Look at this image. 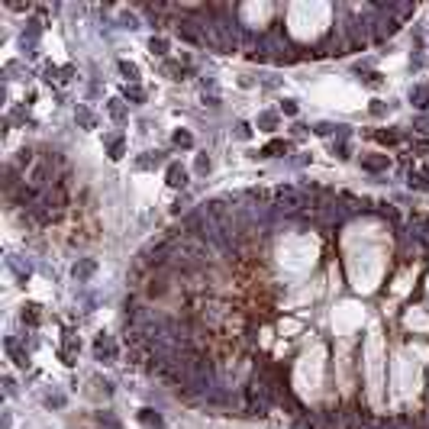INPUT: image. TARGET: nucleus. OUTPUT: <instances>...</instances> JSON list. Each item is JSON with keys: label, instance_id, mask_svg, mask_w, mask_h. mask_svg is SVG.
Returning <instances> with one entry per match:
<instances>
[{"label": "nucleus", "instance_id": "28", "mask_svg": "<svg viewBox=\"0 0 429 429\" xmlns=\"http://www.w3.org/2000/svg\"><path fill=\"white\" fill-rule=\"evenodd\" d=\"M371 113H374V116H384V103L374 100V103H371Z\"/></svg>", "mask_w": 429, "mask_h": 429}, {"label": "nucleus", "instance_id": "7", "mask_svg": "<svg viewBox=\"0 0 429 429\" xmlns=\"http://www.w3.org/2000/svg\"><path fill=\"white\" fill-rule=\"evenodd\" d=\"M284 152H287V142H284V139H275V142H268L258 155H261V159H278V155H284Z\"/></svg>", "mask_w": 429, "mask_h": 429}, {"label": "nucleus", "instance_id": "27", "mask_svg": "<svg viewBox=\"0 0 429 429\" xmlns=\"http://www.w3.org/2000/svg\"><path fill=\"white\" fill-rule=\"evenodd\" d=\"M236 136H239V139H249V126H245V123H239V126H236Z\"/></svg>", "mask_w": 429, "mask_h": 429}, {"label": "nucleus", "instance_id": "8", "mask_svg": "<svg viewBox=\"0 0 429 429\" xmlns=\"http://www.w3.org/2000/svg\"><path fill=\"white\" fill-rule=\"evenodd\" d=\"M168 184L171 187H184V184H187V171H184L181 165H168Z\"/></svg>", "mask_w": 429, "mask_h": 429}, {"label": "nucleus", "instance_id": "16", "mask_svg": "<svg viewBox=\"0 0 429 429\" xmlns=\"http://www.w3.org/2000/svg\"><path fill=\"white\" fill-rule=\"evenodd\" d=\"M162 155H165V152H145L136 165H139V168H152V165H159V162H162Z\"/></svg>", "mask_w": 429, "mask_h": 429}, {"label": "nucleus", "instance_id": "18", "mask_svg": "<svg viewBox=\"0 0 429 429\" xmlns=\"http://www.w3.org/2000/svg\"><path fill=\"white\" fill-rule=\"evenodd\" d=\"M278 126V113H261L258 116V129H275Z\"/></svg>", "mask_w": 429, "mask_h": 429}, {"label": "nucleus", "instance_id": "5", "mask_svg": "<svg viewBox=\"0 0 429 429\" xmlns=\"http://www.w3.org/2000/svg\"><path fill=\"white\" fill-rule=\"evenodd\" d=\"M139 423H142L145 429H162V426H165V419H162L159 413H155V410H148V407H145V410H139Z\"/></svg>", "mask_w": 429, "mask_h": 429}, {"label": "nucleus", "instance_id": "4", "mask_svg": "<svg viewBox=\"0 0 429 429\" xmlns=\"http://www.w3.org/2000/svg\"><path fill=\"white\" fill-rule=\"evenodd\" d=\"M7 352H10V358H13V362L20 365V368H26V365H29V355H26V348H23L20 342H16L13 336L7 339Z\"/></svg>", "mask_w": 429, "mask_h": 429}, {"label": "nucleus", "instance_id": "3", "mask_svg": "<svg viewBox=\"0 0 429 429\" xmlns=\"http://www.w3.org/2000/svg\"><path fill=\"white\" fill-rule=\"evenodd\" d=\"M391 159L387 155H362V168L365 171H387Z\"/></svg>", "mask_w": 429, "mask_h": 429}, {"label": "nucleus", "instance_id": "6", "mask_svg": "<svg viewBox=\"0 0 429 429\" xmlns=\"http://www.w3.org/2000/svg\"><path fill=\"white\" fill-rule=\"evenodd\" d=\"M94 271H97V261H94V258H81L74 265V278H77V281H87Z\"/></svg>", "mask_w": 429, "mask_h": 429}, {"label": "nucleus", "instance_id": "23", "mask_svg": "<svg viewBox=\"0 0 429 429\" xmlns=\"http://www.w3.org/2000/svg\"><path fill=\"white\" fill-rule=\"evenodd\" d=\"M123 26H126V29H139V23H136L133 13H123Z\"/></svg>", "mask_w": 429, "mask_h": 429}, {"label": "nucleus", "instance_id": "24", "mask_svg": "<svg viewBox=\"0 0 429 429\" xmlns=\"http://www.w3.org/2000/svg\"><path fill=\"white\" fill-rule=\"evenodd\" d=\"M58 74H61V71H58V68H55V65H49V68H46V81H61V77H58Z\"/></svg>", "mask_w": 429, "mask_h": 429}, {"label": "nucleus", "instance_id": "21", "mask_svg": "<svg viewBox=\"0 0 429 429\" xmlns=\"http://www.w3.org/2000/svg\"><path fill=\"white\" fill-rule=\"evenodd\" d=\"M410 187H416V190H423L426 187V174H416V171H410Z\"/></svg>", "mask_w": 429, "mask_h": 429}, {"label": "nucleus", "instance_id": "13", "mask_svg": "<svg viewBox=\"0 0 429 429\" xmlns=\"http://www.w3.org/2000/svg\"><path fill=\"white\" fill-rule=\"evenodd\" d=\"M120 74L126 77V81H133V84L139 81V68L133 65V61H120Z\"/></svg>", "mask_w": 429, "mask_h": 429}, {"label": "nucleus", "instance_id": "11", "mask_svg": "<svg viewBox=\"0 0 429 429\" xmlns=\"http://www.w3.org/2000/svg\"><path fill=\"white\" fill-rule=\"evenodd\" d=\"M23 323H29V326H39V323H42V313H39L36 303H26L23 306Z\"/></svg>", "mask_w": 429, "mask_h": 429}, {"label": "nucleus", "instance_id": "19", "mask_svg": "<svg viewBox=\"0 0 429 429\" xmlns=\"http://www.w3.org/2000/svg\"><path fill=\"white\" fill-rule=\"evenodd\" d=\"M174 145H178V148H190V145H194V139H190V133L178 129V133H174Z\"/></svg>", "mask_w": 429, "mask_h": 429}, {"label": "nucleus", "instance_id": "12", "mask_svg": "<svg viewBox=\"0 0 429 429\" xmlns=\"http://www.w3.org/2000/svg\"><path fill=\"white\" fill-rule=\"evenodd\" d=\"M107 110H110V116L116 120V123H126V116H129V113H126V107H123V100H116V97L110 100V107H107Z\"/></svg>", "mask_w": 429, "mask_h": 429}, {"label": "nucleus", "instance_id": "14", "mask_svg": "<svg viewBox=\"0 0 429 429\" xmlns=\"http://www.w3.org/2000/svg\"><path fill=\"white\" fill-rule=\"evenodd\" d=\"M374 139L384 142V145H394V142H400V133L397 129H381V133H374Z\"/></svg>", "mask_w": 429, "mask_h": 429}, {"label": "nucleus", "instance_id": "22", "mask_svg": "<svg viewBox=\"0 0 429 429\" xmlns=\"http://www.w3.org/2000/svg\"><path fill=\"white\" fill-rule=\"evenodd\" d=\"M197 171H200V174L210 171V159H207V155H197Z\"/></svg>", "mask_w": 429, "mask_h": 429}, {"label": "nucleus", "instance_id": "1", "mask_svg": "<svg viewBox=\"0 0 429 429\" xmlns=\"http://www.w3.org/2000/svg\"><path fill=\"white\" fill-rule=\"evenodd\" d=\"M275 204L278 207H287V210H297V207H303V194H300V190H294V187H278L275 190Z\"/></svg>", "mask_w": 429, "mask_h": 429}, {"label": "nucleus", "instance_id": "9", "mask_svg": "<svg viewBox=\"0 0 429 429\" xmlns=\"http://www.w3.org/2000/svg\"><path fill=\"white\" fill-rule=\"evenodd\" d=\"M74 120H77V126H84V129H94V126H97V116H94L87 107H77V110H74Z\"/></svg>", "mask_w": 429, "mask_h": 429}, {"label": "nucleus", "instance_id": "15", "mask_svg": "<svg viewBox=\"0 0 429 429\" xmlns=\"http://www.w3.org/2000/svg\"><path fill=\"white\" fill-rule=\"evenodd\" d=\"M123 94H126V100H133V103H142L145 100V91L139 84H126V91H123Z\"/></svg>", "mask_w": 429, "mask_h": 429}, {"label": "nucleus", "instance_id": "26", "mask_svg": "<svg viewBox=\"0 0 429 429\" xmlns=\"http://www.w3.org/2000/svg\"><path fill=\"white\" fill-rule=\"evenodd\" d=\"M365 84H368V87H378V84H381V74H368Z\"/></svg>", "mask_w": 429, "mask_h": 429}, {"label": "nucleus", "instance_id": "29", "mask_svg": "<svg viewBox=\"0 0 429 429\" xmlns=\"http://www.w3.org/2000/svg\"><path fill=\"white\" fill-rule=\"evenodd\" d=\"M413 148L416 152H429V142H413Z\"/></svg>", "mask_w": 429, "mask_h": 429}, {"label": "nucleus", "instance_id": "25", "mask_svg": "<svg viewBox=\"0 0 429 429\" xmlns=\"http://www.w3.org/2000/svg\"><path fill=\"white\" fill-rule=\"evenodd\" d=\"M281 110L287 113V116H294V113H297V103H294V100H284V103H281Z\"/></svg>", "mask_w": 429, "mask_h": 429}, {"label": "nucleus", "instance_id": "2", "mask_svg": "<svg viewBox=\"0 0 429 429\" xmlns=\"http://www.w3.org/2000/svg\"><path fill=\"white\" fill-rule=\"evenodd\" d=\"M94 352H97L100 362H113V355H116V348H113V339L110 336H97V342H94Z\"/></svg>", "mask_w": 429, "mask_h": 429}, {"label": "nucleus", "instance_id": "10", "mask_svg": "<svg viewBox=\"0 0 429 429\" xmlns=\"http://www.w3.org/2000/svg\"><path fill=\"white\" fill-rule=\"evenodd\" d=\"M103 142H107V148H110V159H113V162H116V159H123V136H120V133L107 136Z\"/></svg>", "mask_w": 429, "mask_h": 429}, {"label": "nucleus", "instance_id": "20", "mask_svg": "<svg viewBox=\"0 0 429 429\" xmlns=\"http://www.w3.org/2000/svg\"><path fill=\"white\" fill-rule=\"evenodd\" d=\"M148 49H152V55H168V42H165V39H152Z\"/></svg>", "mask_w": 429, "mask_h": 429}, {"label": "nucleus", "instance_id": "17", "mask_svg": "<svg viewBox=\"0 0 429 429\" xmlns=\"http://www.w3.org/2000/svg\"><path fill=\"white\" fill-rule=\"evenodd\" d=\"M410 100H413L419 110H423V107H429V103H426V100H429V94L423 91V87H413V91H410Z\"/></svg>", "mask_w": 429, "mask_h": 429}]
</instances>
